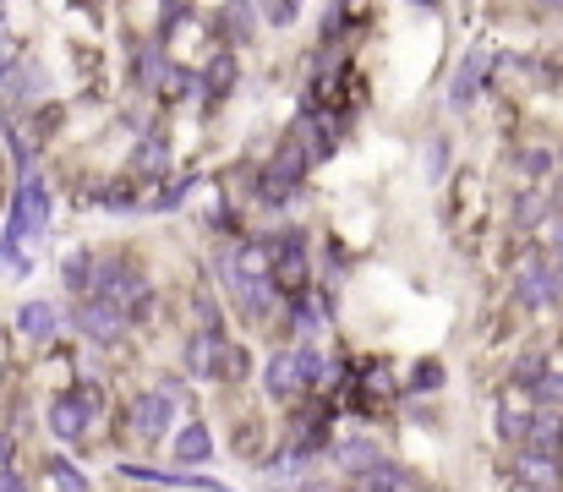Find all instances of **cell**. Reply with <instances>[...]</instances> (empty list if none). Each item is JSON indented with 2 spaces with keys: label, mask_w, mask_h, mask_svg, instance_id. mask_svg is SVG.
Returning <instances> with one entry per match:
<instances>
[{
  "label": "cell",
  "mask_w": 563,
  "mask_h": 492,
  "mask_svg": "<svg viewBox=\"0 0 563 492\" xmlns=\"http://www.w3.org/2000/svg\"><path fill=\"white\" fill-rule=\"evenodd\" d=\"M44 219H50V192H44L39 175H22L17 203H11V219H6V236H0V246L11 252V246H17L22 236H39Z\"/></svg>",
  "instance_id": "6da1fadb"
},
{
  "label": "cell",
  "mask_w": 563,
  "mask_h": 492,
  "mask_svg": "<svg viewBox=\"0 0 563 492\" xmlns=\"http://www.w3.org/2000/svg\"><path fill=\"white\" fill-rule=\"evenodd\" d=\"M186 367H192L197 378H225V383H236L241 372H246V356L230 345L225 334H197L192 345H186Z\"/></svg>",
  "instance_id": "7a4b0ae2"
},
{
  "label": "cell",
  "mask_w": 563,
  "mask_h": 492,
  "mask_svg": "<svg viewBox=\"0 0 563 492\" xmlns=\"http://www.w3.org/2000/svg\"><path fill=\"white\" fill-rule=\"evenodd\" d=\"M268 279L285 290H301V279H307V246H301L296 230H285V236L268 246Z\"/></svg>",
  "instance_id": "3957f363"
},
{
  "label": "cell",
  "mask_w": 563,
  "mask_h": 492,
  "mask_svg": "<svg viewBox=\"0 0 563 492\" xmlns=\"http://www.w3.org/2000/svg\"><path fill=\"white\" fill-rule=\"evenodd\" d=\"M77 328L93 339V345H110V339H121L126 318L115 307H104V301H82V307H77Z\"/></svg>",
  "instance_id": "277c9868"
},
{
  "label": "cell",
  "mask_w": 563,
  "mask_h": 492,
  "mask_svg": "<svg viewBox=\"0 0 563 492\" xmlns=\"http://www.w3.org/2000/svg\"><path fill=\"white\" fill-rule=\"evenodd\" d=\"M170 416H175V405L164 400V394H143V400H132V427L143 432V438H164V427H170Z\"/></svg>",
  "instance_id": "5b68a950"
},
{
  "label": "cell",
  "mask_w": 563,
  "mask_h": 492,
  "mask_svg": "<svg viewBox=\"0 0 563 492\" xmlns=\"http://www.w3.org/2000/svg\"><path fill=\"white\" fill-rule=\"evenodd\" d=\"M525 449L531 454H563V416L558 410H542V416H531V427H525Z\"/></svg>",
  "instance_id": "8992f818"
},
{
  "label": "cell",
  "mask_w": 563,
  "mask_h": 492,
  "mask_svg": "<svg viewBox=\"0 0 563 492\" xmlns=\"http://www.w3.org/2000/svg\"><path fill=\"white\" fill-rule=\"evenodd\" d=\"M263 383H268V394H274V400H290V394L301 389L296 350H279V356H268V367H263Z\"/></svg>",
  "instance_id": "52a82bcc"
},
{
  "label": "cell",
  "mask_w": 563,
  "mask_h": 492,
  "mask_svg": "<svg viewBox=\"0 0 563 492\" xmlns=\"http://www.w3.org/2000/svg\"><path fill=\"white\" fill-rule=\"evenodd\" d=\"M230 290H236L246 318H268L274 312V279H230Z\"/></svg>",
  "instance_id": "ba28073f"
},
{
  "label": "cell",
  "mask_w": 563,
  "mask_h": 492,
  "mask_svg": "<svg viewBox=\"0 0 563 492\" xmlns=\"http://www.w3.org/2000/svg\"><path fill=\"white\" fill-rule=\"evenodd\" d=\"M17 328H22L28 339H39V345H44V339H50L55 328H61V312H55L50 301H28V307L17 312Z\"/></svg>",
  "instance_id": "9c48e42d"
},
{
  "label": "cell",
  "mask_w": 563,
  "mask_h": 492,
  "mask_svg": "<svg viewBox=\"0 0 563 492\" xmlns=\"http://www.w3.org/2000/svg\"><path fill=\"white\" fill-rule=\"evenodd\" d=\"M514 476H520L525 487H553L558 476H563V465L553 460V454H531V449H525L520 465H514Z\"/></svg>",
  "instance_id": "30bf717a"
},
{
  "label": "cell",
  "mask_w": 563,
  "mask_h": 492,
  "mask_svg": "<svg viewBox=\"0 0 563 492\" xmlns=\"http://www.w3.org/2000/svg\"><path fill=\"white\" fill-rule=\"evenodd\" d=\"M514 296L525 301V307H547V301H553V274H547V268H520V279H514Z\"/></svg>",
  "instance_id": "8fae6325"
},
{
  "label": "cell",
  "mask_w": 563,
  "mask_h": 492,
  "mask_svg": "<svg viewBox=\"0 0 563 492\" xmlns=\"http://www.w3.org/2000/svg\"><path fill=\"white\" fill-rule=\"evenodd\" d=\"M208 454H214V438H208V427H197V421H192V427L175 432V460H181V465H203Z\"/></svg>",
  "instance_id": "7c38bea8"
},
{
  "label": "cell",
  "mask_w": 563,
  "mask_h": 492,
  "mask_svg": "<svg viewBox=\"0 0 563 492\" xmlns=\"http://www.w3.org/2000/svg\"><path fill=\"white\" fill-rule=\"evenodd\" d=\"M482 82H487V55H465V66H460V77H454L449 99L454 104H471L476 93H482Z\"/></svg>",
  "instance_id": "4fadbf2b"
},
{
  "label": "cell",
  "mask_w": 563,
  "mask_h": 492,
  "mask_svg": "<svg viewBox=\"0 0 563 492\" xmlns=\"http://www.w3.org/2000/svg\"><path fill=\"white\" fill-rule=\"evenodd\" d=\"M50 427H55V438H82V427H88V416H82V405L72 400V394H61V400L50 405Z\"/></svg>",
  "instance_id": "5bb4252c"
},
{
  "label": "cell",
  "mask_w": 563,
  "mask_h": 492,
  "mask_svg": "<svg viewBox=\"0 0 563 492\" xmlns=\"http://www.w3.org/2000/svg\"><path fill=\"white\" fill-rule=\"evenodd\" d=\"M290 197H296V181H285L279 170H257V203H268V208H285Z\"/></svg>",
  "instance_id": "9a60e30c"
},
{
  "label": "cell",
  "mask_w": 563,
  "mask_h": 492,
  "mask_svg": "<svg viewBox=\"0 0 563 492\" xmlns=\"http://www.w3.org/2000/svg\"><path fill=\"white\" fill-rule=\"evenodd\" d=\"M230 82H236V61H230V55H214V61L203 66V93H230Z\"/></svg>",
  "instance_id": "2e32d148"
},
{
  "label": "cell",
  "mask_w": 563,
  "mask_h": 492,
  "mask_svg": "<svg viewBox=\"0 0 563 492\" xmlns=\"http://www.w3.org/2000/svg\"><path fill=\"white\" fill-rule=\"evenodd\" d=\"M356 492H400V471H394L389 460H383V465H372V471H361Z\"/></svg>",
  "instance_id": "e0dca14e"
},
{
  "label": "cell",
  "mask_w": 563,
  "mask_h": 492,
  "mask_svg": "<svg viewBox=\"0 0 563 492\" xmlns=\"http://www.w3.org/2000/svg\"><path fill=\"white\" fill-rule=\"evenodd\" d=\"M339 465H350V471H372V465H383V454L372 449V443H339Z\"/></svg>",
  "instance_id": "ac0fdd59"
},
{
  "label": "cell",
  "mask_w": 563,
  "mask_h": 492,
  "mask_svg": "<svg viewBox=\"0 0 563 492\" xmlns=\"http://www.w3.org/2000/svg\"><path fill=\"white\" fill-rule=\"evenodd\" d=\"M61 274H66V290H93V257L88 252H72Z\"/></svg>",
  "instance_id": "d6986e66"
},
{
  "label": "cell",
  "mask_w": 563,
  "mask_h": 492,
  "mask_svg": "<svg viewBox=\"0 0 563 492\" xmlns=\"http://www.w3.org/2000/svg\"><path fill=\"white\" fill-rule=\"evenodd\" d=\"M307 154H301V143H285V148H279V159L274 164H268V170H279V175H285V181H301V170H307Z\"/></svg>",
  "instance_id": "ffe728a7"
},
{
  "label": "cell",
  "mask_w": 563,
  "mask_h": 492,
  "mask_svg": "<svg viewBox=\"0 0 563 492\" xmlns=\"http://www.w3.org/2000/svg\"><path fill=\"white\" fill-rule=\"evenodd\" d=\"M514 378H520V383H531V389H536V383L547 378V361H542V356H531V350H525V356H514Z\"/></svg>",
  "instance_id": "44dd1931"
},
{
  "label": "cell",
  "mask_w": 563,
  "mask_h": 492,
  "mask_svg": "<svg viewBox=\"0 0 563 492\" xmlns=\"http://www.w3.org/2000/svg\"><path fill=\"white\" fill-rule=\"evenodd\" d=\"M296 372H301V383H323V356L312 345H301L296 350Z\"/></svg>",
  "instance_id": "7402d4cb"
},
{
  "label": "cell",
  "mask_w": 563,
  "mask_h": 492,
  "mask_svg": "<svg viewBox=\"0 0 563 492\" xmlns=\"http://www.w3.org/2000/svg\"><path fill=\"white\" fill-rule=\"evenodd\" d=\"M410 389H443V361H421L416 372H410Z\"/></svg>",
  "instance_id": "603a6c76"
},
{
  "label": "cell",
  "mask_w": 563,
  "mask_h": 492,
  "mask_svg": "<svg viewBox=\"0 0 563 492\" xmlns=\"http://www.w3.org/2000/svg\"><path fill=\"white\" fill-rule=\"evenodd\" d=\"M50 482L61 487V492H88V482H82V476H77L66 460H50Z\"/></svg>",
  "instance_id": "cb8c5ba5"
},
{
  "label": "cell",
  "mask_w": 563,
  "mask_h": 492,
  "mask_svg": "<svg viewBox=\"0 0 563 492\" xmlns=\"http://www.w3.org/2000/svg\"><path fill=\"white\" fill-rule=\"evenodd\" d=\"M137 170H143V175L164 170V143H159V137H148V143L137 148Z\"/></svg>",
  "instance_id": "d4e9b609"
},
{
  "label": "cell",
  "mask_w": 563,
  "mask_h": 492,
  "mask_svg": "<svg viewBox=\"0 0 563 492\" xmlns=\"http://www.w3.org/2000/svg\"><path fill=\"white\" fill-rule=\"evenodd\" d=\"M536 219H547V203L542 197H520V203H514V225H536Z\"/></svg>",
  "instance_id": "484cf974"
},
{
  "label": "cell",
  "mask_w": 563,
  "mask_h": 492,
  "mask_svg": "<svg viewBox=\"0 0 563 492\" xmlns=\"http://www.w3.org/2000/svg\"><path fill=\"white\" fill-rule=\"evenodd\" d=\"M72 400L82 405V416H99V410H104V389H99V383H77Z\"/></svg>",
  "instance_id": "4316f807"
},
{
  "label": "cell",
  "mask_w": 563,
  "mask_h": 492,
  "mask_svg": "<svg viewBox=\"0 0 563 492\" xmlns=\"http://www.w3.org/2000/svg\"><path fill=\"white\" fill-rule=\"evenodd\" d=\"M536 400H542L547 410H553V405H563V372H547V378L536 383Z\"/></svg>",
  "instance_id": "83f0119b"
},
{
  "label": "cell",
  "mask_w": 563,
  "mask_h": 492,
  "mask_svg": "<svg viewBox=\"0 0 563 492\" xmlns=\"http://www.w3.org/2000/svg\"><path fill=\"white\" fill-rule=\"evenodd\" d=\"M520 164H525L531 175H547V170H553V154H547V148H531V154H525Z\"/></svg>",
  "instance_id": "f1b7e54d"
},
{
  "label": "cell",
  "mask_w": 563,
  "mask_h": 492,
  "mask_svg": "<svg viewBox=\"0 0 563 492\" xmlns=\"http://www.w3.org/2000/svg\"><path fill=\"white\" fill-rule=\"evenodd\" d=\"M197 312H203L208 334H219V301H214V296H197Z\"/></svg>",
  "instance_id": "f546056e"
},
{
  "label": "cell",
  "mask_w": 563,
  "mask_h": 492,
  "mask_svg": "<svg viewBox=\"0 0 563 492\" xmlns=\"http://www.w3.org/2000/svg\"><path fill=\"white\" fill-rule=\"evenodd\" d=\"M263 17H268V22H290V17H296V6H285V0H279V6H268Z\"/></svg>",
  "instance_id": "4dcf8cb0"
},
{
  "label": "cell",
  "mask_w": 563,
  "mask_h": 492,
  "mask_svg": "<svg viewBox=\"0 0 563 492\" xmlns=\"http://www.w3.org/2000/svg\"><path fill=\"white\" fill-rule=\"evenodd\" d=\"M11 61H17V50H11V44H6V39H0V77H6V72H11Z\"/></svg>",
  "instance_id": "1f68e13d"
},
{
  "label": "cell",
  "mask_w": 563,
  "mask_h": 492,
  "mask_svg": "<svg viewBox=\"0 0 563 492\" xmlns=\"http://www.w3.org/2000/svg\"><path fill=\"white\" fill-rule=\"evenodd\" d=\"M427 175H443V143H432V159H427Z\"/></svg>",
  "instance_id": "d6a6232c"
},
{
  "label": "cell",
  "mask_w": 563,
  "mask_h": 492,
  "mask_svg": "<svg viewBox=\"0 0 563 492\" xmlns=\"http://www.w3.org/2000/svg\"><path fill=\"white\" fill-rule=\"evenodd\" d=\"M0 492H28V487H22V482H17V476H11V471H0Z\"/></svg>",
  "instance_id": "836d02e7"
},
{
  "label": "cell",
  "mask_w": 563,
  "mask_h": 492,
  "mask_svg": "<svg viewBox=\"0 0 563 492\" xmlns=\"http://www.w3.org/2000/svg\"><path fill=\"white\" fill-rule=\"evenodd\" d=\"M553 246H558V263H563V219L553 225Z\"/></svg>",
  "instance_id": "e575fe53"
},
{
  "label": "cell",
  "mask_w": 563,
  "mask_h": 492,
  "mask_svg": "<svg viewBox=\"0 0 563 492\" xmlns=\"http://www.w3.org/2000/svg\"><path fill=\"white\" fill-rule=\"evenodd\" d=\"M6 460H11V438H0V471H6Z\"/></svg>",
  "instance_id": "d590c367"
}]
</instances>
